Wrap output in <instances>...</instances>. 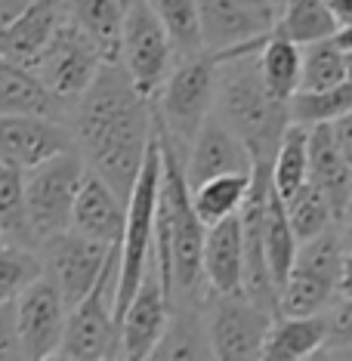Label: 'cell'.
<instances>
[{
    "instance_id": "cell-1",
    "label": "cell",
    "mask_w": 352,
    "mask_h": 361,
    "mask_svg": "<svg viewBox=\"0 0 352 361\" xmlns=\"http://www.w3.org/2000/svg\"><path fill=\"white\" fill-rule=\"evenodd\" d=\"M68 127L87 170L127 201L154 136L152 99L130 84L118 62H102L90 87L71 105Z\"/></svg>"
},
{
    "instance_id": "cell-2",
    "label": "cell",
    "mask_w": 352,
    "mask_h": 361,
    "mask_svg": "<svg viewBox=\"0 0 352 361\" xmlns=\"http://www.w3.org/2000/svg\"><path fill=\"white\" fill-rule=\"evenodd\" d=\"M214 114L248 145L250 161H269L278 149L291 111L284 99H275L257 71V47L219 56Z\"/></svg>"
},
{
    "instance_id": "cell-3",
    "label": "cell",
    "mask_w": 352,
    "mask_h": 361,
    "mask_svg": "<svg viewBox=\"0 0 352 361\" xmlns=\"http://www.w3.org/2000/svg\"><path fill=\"white\" fill-rule=\"evenodd\" d=\"M217 65H219V56L207 50L174 59L170 71L161 80V87L152 96L154 127L174 145L179 158L186 154L195 133L207 121V114L214 111Z\"/></svg>"
},
{
    "instance_id": "cell-4",
    "label": "cell",
    "mask_w": 352,
    "mask_h": 361,
    "mask_svg": "<svg viewBox=\"0 0 352 361\" xmlns=\"http://www.w3.org/2000/svg\"><path fill=\"white\" fill-rule=\"evenodd\" d=\"M158 188H161V145L152 136L145 161L136 173V183L127 198L124 232L118 241V278H114V318L130 302L139 278L145 272V262L152 257L154 241V210H158Z\"/></svg>"
},
{
    "instance_id": "cell-5",
    "label": "cell",
    "mask_w": 352,
    "mask_h": 361,
    "mask_svg": "<svg viewBox=\"0 0 352 361\" xmlns=\"http://www.w3.org/2000/svg\"><path fill=\"white\" fill-rule=\"evenodd\" d=\"M114 278H118V247L105 262L96 284L65 315L56 358L99 361L118 358V318H114Z\"/></svg>"
},
{
    "instance_id": "cell-6",
    "label": "cell",
    "mask_w": 352,
    "mask_h": 361,
    "mask_svg": "<svg viewBox=\"0 0 352 361\" xmlns=\"http://www.w3.org/2000/svg\"><path fill=\"white\" fill-rule=\"evenodd\" d=\"M84 173H87V164L78 154V149L59 152L22 173L25 207H28V219H31V228H35L37 244L68 228L71 204H75V195Z\"/></svg>"
},
{
    "instance_id": "cell-7",
    "label": "cell",
    "mask_w": 352,
    "mask_h": 361,
    "mask_svg": "<svg viewBox=\"0 0 352 361\" xmlns=\"http://www.w3.org/2000/svg\"><path fill=\"white\" fill-rule=\"evenodd\" d=\"M204 306V327L210 340V358H260L263 340L272 324V312L257 306L244 293H207Z\"/></svg>"
},
{
    "instance_id": "cell-8",
    "label": "cell",
    "mask_w": 352,
    "mask_h": 361,
    "mask_svg": "<svg viewBox=\"0 0 352 361\" xmlns=\"http://www.w3.org/2000/svg\"><path fill=\"white\" fill-rule=\"evenodd\" d=\"M118 65L142 96H154L164 75L174 65V50L161 28V19L149 0H124V28H121Z\"/></svg>"
},
{
    "instance_id": "cell-9",
    "label": "cell",
    "mask_w": 352,
    "mask_h": 361,
    "mask_svg": "<svg viewBox=\"0 0 352 361\" xmlns=\"http://www.w3.org/2000/svg\"><path fill=\"white\" fill-rule=\"evenodd\" d=\"M99 68H102L99 50L71 25L68 16H65L62 28L53 35V40L44 47V53L37 56V62L31 65L37 80L62 109H71L78 102V96L90 87V80L96 78Z\"/></svg>"
},
{
    "instance_id": "cell-10",
    "label": "cell",
    "mask_w": 352,
    "mask_h": 361,
    "mask_svg": "<svg viewBox=\"0 0 352 361\" xmlns=\"http://www.w3.org/2000/svg\"><path fill=\"white\" fill-rule=\"evenodd\" d=\"M201 19V47L214 56L260 47L272 35V0H195Z\"/></svg>"
},
{
    "instance_id": "cell-11",
    "label": "cell",
    "mask_w": 352,
    "mask_h": 361,
    "mask_svg": "<svg viewBox=\"0 0 352 361\" xmlns=\"http://www.w3.org/2000/svg\"><path fill=\"white\" fill-rule=\"evenodd\" d=\"M114 247L118 244H102L87 235H78L75 228H65V232L37 244L40 272L59 287L65 306L71 309L96 284Z\"/></svg>"
},
{
    "instance_id": "cell-12",
    "label": "cell",
    "mask_w": 352,
    "mask_h": 361,
    "mask_svg": "<svg viewBox=\"0 0 352 361\" xmlns=\"http://www.w3.org/2000/svg\"><path fill=\"white\" fill-rule=\"evenodd\" d=\"M170 315V293L161 281L154 253L145 262L139 287L118 315V358H152Z\"/></svg>"
},
{
    "instance_id": "cell-13",
    "label": "cell",
    "mask_w": 352,
    "mask_h": 361,
    "mask_svg": "<svg viewBox=\"0 0 352 361\" xmlns=\"http://www.w3.org/2000/svg\"><path fill=\"white\" fill-rule=\"evenodd\" d=\"M13 309L22 358H56L65 315H68V306H65L59 287L40 272L35 281H28L13 297Z\"/></svg>"
},
{
    "instance_id": "cell-14",
    "label": "cell",
    "mask_w": 352,
    "mask_h": 361,
    "mask_svg": "<svg viewBox=\"0 0 352 361\" xmlns=\"http://www.w3.org/2000/svg\"><path fill=\"white\" fill-rule=\"evenodd\" d=\"M68 149H75V136L56 114H0V167L25 173Z\"/></svg>"
},
{
    "instance_id": "cell-15",
    "label": "cell",
    "mask_w": 352,
    "mask_h": 361,
    "mask_svg": "<svg viewBox=\"0 0 352 361\" xmlns=\"http://www.w3.org/2000/svg\"><path fill=\"white\" fill-rule=\"evenodd\" d=\"M253 161L248 145L229 130L214 111L195 133L189 149L183 154V173L189 188L201 185L204 179H214L223 173H250Z\"/></svg>"
},
{
    "instance_id": "cell-16",
    "label": "cell",
    "mask_w": 352,
    "mask_h": 361,
    "mask_svg": "<svg viewBox=\"0 0 352 361\" xmlns=\"http://www.w3.org/2000/svg\"><path fill=\"white\" fill-rule=\"evenodd\" d=\"M124 216H127V201L105 179H99L93 170H87L78 185L75 204H71L68 228H75L78 235L93 238V241L118 244L121 232H124Z\"/></svg>"
},
{
    "instance_id": "cell-17",
    "label": "cell",
    "mask_w": 352,
    "mask_h": 361,
    "mask_svg": "<svg viewBox=\"0 0 352 361\" xmlns=\"http://www.w3.org/2000/svg\"><path fill=\"white\" fill-rule=\"evenodd\" d=\"M241 269H244V250H241L238 213L204 226V247H201L204 297L207 293H238Z\"/></svg>"
},
{
    "instance_id": "cell-18",
    "label": "cell",
    "mask_w": 352,
    "mask_h": 361,
    "mask_svg": "<svg viewBox=\"0 0 352 361\" xmlns=\"http://www.w3.org/2000/svg\"><path fill=\"white\" fill-rule=\"evenodd\" d=\"M65 22V0H31L6 28H0V56L31 68Z\"/></svg>"
},
{
    "instance_id": "cell-19",
    "label": "cell",
    "mask_w": 352,
    "mask_h": 361,
    "mask_svg": "<svg viewBox=\"0 0 352 361\" xmlns=\"http://www.w3.org/2000/svg\"><path fill=\"white\" fill-rule=\"evenodd\" d=\"M309 183L327 198L334 216H343L352 204V167L343 161L331 136V124L309 127Z\"/></svg>"
},
{
    "instance_id": "cell-20",
    "label": "cell",
    "mask_w": 352,
    "mask_h": 361,
    "mask_svg": "<svg viewBox=\"0 0 352 361\" xmlns=\"http://www.w3.org/2000/svg\"><path fill=\"white\" fill-rule=\"evenodd\" d=\"M327 343V318L322 315H278L269 324V334L260 349L266 361H303L315 358Z\"/></svg>"
},
{
    "instance_id": "cell-21",
    "label": "cell",
    "mask_w": 352,
    "mask_h": 361,
    "mask_svg": "<svg viewBox=\"0 0 352 361\" xmlns=\"http://www.w3.org/2000/svg\"><path fill=\"white\" fill-rule=\"evenodd\" d=\"M65 16L99 50L102 62H118L124 0H65Z\"/></svg>"
},
{
    "instance_id": "cell-22",
    "label": "cell",
    "mask_w": 352,
    "mask_h": 361,
    "mask_svg": "<svg viewBox=\"0 0 352 361\" xmlns=\"http://www.w3.org/2000/svg\"><path fill=\"white\" fill-rule=\"evenodd\" d=\"M152 358H210L201 300H174Z\"/></svg>"
},
{
    "instance_id": "cell-23",
    "label": "cell",
    "mask_w": 352,
    "mask_h": 361,
    "mask_svg": "<svg viewBox=\"0 0 352 361\" xmlns=\"http://www.w3.org/2000/svg\"><path fill=\"white\" fill-rule=\"evenodd\" d=\"M65 109L47 93L31 68L0 56V114H56Z\"/></svg>"
},
{
    "instance_id": "cell-24",
    "label": "cell",
    "mask_w": 352,
    "mask_h": 361,
    "mask_svg": "<svg viewBox=\"0 0 352 361\" xmlns=\"http://www.w3.org/2000/svg\"><path fill=\"white\" fill-rule=\"evenodd\" d=\"M337 19L322 0H281L275 10L272 35L291 40V44H315V40L337 35Z\"/></svg>"
},
{
    "instance_id": "cell-25",
    "label": "cell",
    "mask_w": 352,
    "mask_h": 361,
    "mask_svg": "<svg viewBox=\"0 0 352 361\" xmlns=\"http://www.w3.org/2000/svg\"><path fill=\"white\" fill-rule=\"evenodd\" d=\"M260 244H263V259L269 269V278H272L275 290H281L284 278L291 272L293 253H297V238H293L288 216H284V204L275 195V188L269 192L266 201V213H263V228H260Z\"/></svg>"
},
{
    "instance_id": "cell-26",
    "label": "cell",
    "mask_w": 352,
    "mask_h": 361,
    "mask_svg": "<svg viewBox=\"0 0 352 361\" xmlns=\"http://www.w3.org/2000/svg\"><path fill=\"white\" fill-rule=\"evenodd\" d=\"M257 71L269 93L288 102L300 87V47L278 35L263 37L257 47Z\"/></svg>"
},
{
    "instance_id": "cell-27",
    "label": "cell",
    "mask_w": 352,
    "mask_h": 361,
    "mask_svg": "<svg viewBox=\"0 0 352 361\" xmlns=\"http://www.w3.org/2000/svg\"><path fill=\"white\" fill-rule=\"evenodd\" d=\"M269 179L278 198H288L309 179V127L293 124V121L284 127L269 164Z\"/></svg>"
},
{
    "instance_id": "cell-28",
    "label": "cell",
    "mask_w": 352,
    "mask_h": 361,
    "mask_svg": "<svg viewBox=\"0 0 352 361\" xmlns=\"http://www.w3.org/2000/svg\"><path fill=\"white\" fill-rule=\"evenodd\" d=\"M0 241L10 247L37 250V238L28 219L22 170L0 167Z\"/></svg>"
},
{
    "instance_id": "cell-29",
    "label": "cell",
    "mask_w": 352,
    "mask_h": 361,
    "mask_svg": "<svg viewBox=\"0 0 352 361\" xmlns=\"http://www.w3.org/2000/svg\"><path fill=\"white\" fill-rule=\"evenodd\" d=\"M288 111L293 124L312 127V124H331L340 114L352 111V80H340L324 90H297L288 99Z\"/></svg>"
},
{
    "instance_id": "cell-30",
    "label": "cell",
    "mask_w": 352,
    "mask_h": 361,
    "mask_svg": "<svg viewBox=\"0 0 352 361\" xmlns=\"http://www.w3.org/2000/svg\"><path fill=\"white\" fill-rule=\"evenodd\" d=\"M250 173H223L214 179H204L201 185L192 188V207L198 213L204 226L226 219L232 213H238L244 192H248Z\"/></svg>"
},
{
    "instance_id": "cell-31",
    "label": "cell",
    "mask_w": 352,
    "mask_h": 361,
    "mask_svg": "<svg viewBox=\"0 0 352 361\" xmlns=\"http://www.w3.org/2000/svg\"><path fill=\"white\" fill-rule=\"evenodd\" d=\"M161 19V28L170 40L174 59L192 56L204 50L201 47V19L195 0H149Z\"/></svg>"
},
{
    "instance_id": "cell-32",
    "label": "cell",
    "mask_w": 352,
    "mask_h": 361,
    "mask_svg": "<svg viewBox=\"0 0 352 361\" xmlns=\"http://www.w3.org/2000/svg\"><path fill=\"white\" fill-rule=\"evenodd\" d=\"M281 204H284V216H288V226H291V232L297 241H306V238L324 232L327 226L337 223L327 198L309 183V179L297 188V192H291L288 198H281Z\"/></svg>"
},
{
    "instance_id": "cell-33",
    "label": "cell",
    "mask_w": 352,
    "mask_h": 361,
    "mask_svg": "<svg viewBox=\"0 0 352 361\" xmlns=\"http://www.w3.org/2000/svg\"><path fill=\"white\" fill-rule=\"evenodd\" d=\"M346 80V53L334 37L300 47V87L297 90H324Z\"/></svg>"
},
{
    "instance_id": "cell-34",
    "label": "cell",
    "mask_w": 352,
    "mask_h": 361,
    "mask_svg": "<svg viewBox=\"0 0 352 361\" xmlns=\"http://www.w3.org/2000/svg\"><path fill=\"white\" fill-rule=\"evenodd\" d=\"M40 275V257L37 250L25 247H0V302L13 300L28 281H35Z\"/></svg>"
},
{
    "instance_id": "cell-35",
    "label": "cell",
    "mask_w": 352,
    "mask_h": 361,
    "mask_svg": "<svg viewBox=\"0 0 352 361\" xmlns=\"http://www.w3.org/2000/svg\"><path fill=\"white\" fill-rule=\"evenodd\" d=\"M327 318V343L318 349L315 358H352V297H340Z\"/></svg>"
},
{
    "instance_id": "cell-36",
    "label": "cell",
    "mask_w": 352,
    "mask_h": 361,
    "mask_svg": "<svg viewBox=\"0 0 352 361\" xmlns=\"http://www.w3.org/2000/svg\"><path fill=\"white\" fill-rule=\"evenodd\" d=\"M0 358H22L19 334H16V309H13V300L0 302Z\"/></svg>"
},
{
    "instance_id": "cell-37",
    "label": "cell",
    "mask_w": 352,
    "mask_h": 361,
    "mask_svg": "<svg viewBox=\"0 0 352 361\" xmlns=\"http://www.w3.org/2000/svg\"><path fill=\"white\" fill-rule=\"evenodd\" d=\"M331 136H334V142H337L343 161L352 167V111L340 114L337 121H331Z\"/></svg>"
},
{
    "instance_id": "cell-38",
    "label": "cell",
    "mask_w": 352,
    "mask_h": 361,
    "mask_svg": "<svg viewBox=\"0 0 352 361\" xmlns=\"http://www.w3.org/2000/svg\"><path fill=\"white\" fill-rule=\"evenodd\" d=\"M322 4L331 10V16L337 19V25H352V0H322Z\"/></svg>"
},
{
    "instance_id": "cell-39",
    "label": "cell",
    "mask_w": 352,
    "mask_h": 361,
    "mask_svg": "<svg viewBox=\"0 0 352 361\" xmlns=\"http://www.w3.org/2000/svg\"><path fill=\"white\" fill-rule=\"evenodd\" d=\"M31 4V0H0V28H6L10 22L19 16L25 6Z\"/></svg>"
},
{
    "instance_id": "cell-40",
    "label": "cell",
    "mask_w": 352,
    "mask_h": 361,
    "mask_svg": "<svg viewBox=\"0 0 352 361\" xmlns=\"http://www.w3.org/2000/svg\"><path fill=\"white\" fill-rule=\"evenodd\" d=\"M340 297H352V253H343L340 262V281H337Z\"/></svg>"
},
{
    "instance_id": "cell-41",
    "label": "cell",
    "mask_w": 352,
    "mask_h": 361,
    "mask_svg": "<svg viewBox=\"0 0 352 361\" xmlns=\"http://www.w3.org/2000/svg\"><path fill=\"white\" fill-rule=\"evenodd\" d=\"M337 228H340V241H343V250L352 253V204L349 210L343 213V216L337 219Z\"/></svg>"
},
{
    "instance_id": "cell-42",
    "label": "cell",
    "mask_w": 352,
    "mask_h": 361,
    "mask_svg": "<svg viewBox=\"0 0 352 361\" xmlns=\"http://www.w3.org/2000/svg\"><path fill=\"white\" fill-rule=\"evenodd\" d=\"M334 40H337V47H340L343 53H352V25L337 28V35H334Z\"/></svg>"
},
{
    "instance_id": "cell-43",
    "label": "cell",
    "mask_w": 352,
    "mask_h": 361,
    "mask_svg": "<svg viewBox=\"0 0 352 361\" xmlns=\"http://www.w3.org/2000/svg\"><path fill=\"white\" fill-rule=\"evenodd\" d=\"M346 78L352 80V53H346Z\"/></svg>"
},
{
    "instance_id": "cell-44",
    "label": "cell",
    "mask_w": 352,
    "mask_h": 361,
    "mask_svg": "<svg viewBox=\"0 0 352 361\" xmlns=\"http://www.w3.org/2000/svg\"><path fill=\"white\" fill-rule=\"evenodd\" d=\"M272 4H275V10H278V4H281V0H272Z\"/></svg>"
},
{
    "instance_id": "cell-45",
    "label": "cell",
    "mask_w": 352,
    "mask_h": 361,
    "mask_svg": "<svg viewBox=\"0 0 352 361\" xmlns=\"http://www.w3.org/2000/svg\"><path fill=\"white\" fill-rule=\"evenodd\" d=\"M0 247H4V241H0Z\"/></svg>"
}]
</instances>
